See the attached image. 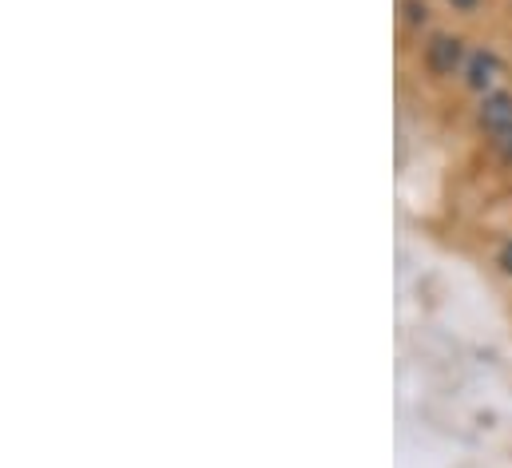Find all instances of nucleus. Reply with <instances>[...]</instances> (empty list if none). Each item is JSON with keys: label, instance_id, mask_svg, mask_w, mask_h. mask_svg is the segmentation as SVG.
Segmentation results:
<instances>
[{"label": "nucleus", "instance_id": "423d86ee", "mask_svg": "<svg viewBox=\"0 0 512 468\" xmlns=\"http://www.w3.org/2000/svg\"><path fill=\"white\" fill-rule=\"evenodd\" d=\"M449 4H453V8H473L477 0H449Z\"/></svg>", "mask_w": 512, "mask_h": 468}, {"label": "nucleus", "instance_id": "7ed1b4c3", "mask_svg": "<svg viewBox=\"0 0 512 468\" xmlns=\"http://www.w3.org/2000/svg\"><path fill=\"white\" fill-rule=\"evenodd\" d=\"M493 72H497L493 56H477V60H473V76H469V84H473V88H485V84L493 80Z\"/></svg>", "mask_w": 512, "mask_h": 468}, {"label": "nucleus", "instance_id": "20e7f679", "mask_svg": "<svg viewBox=\"0 0 512 468\" xmlns=\"http://www.w3.org/2000/svg\"><path fill=\"white\" fill-rule=\"evenodd\" d=\"M409 20H413V24H417V20H425V4H417V0H413V4H409Z\"/></svg>", "mask_w": 512, "mask_h": 468}, {"label": "nucleus", "instance_id": "f03ea898", "mask_svg": "<svg viewBox=\"0 0 512 468\" xmlns=\"http://www.w3.org/2000/svg\"><path fill=\"white\" fill-rule=\"evenodd\" d=\"M481 123H485L489 131H497V135L512 131V100L509 96H493V100H485V108H481Z\"/></svg>", "mask_w": 512, "mask_h": 468}, {"label": "nucleus", "instance_id": "f257e3e1", "mask_svg": "<svg viewBox=\"0 0 512 468\" xmlns=\"http://www.w3.org/2000/svg\"><path fill=\"white\" fill-rule=\"evenodd\" d=\"M429 68L433 72H441V76H449L453 68H457V60H461V40H453V36H437L433 44H429Z\"/></svg>", "mask_w": 512, "mask_h": 468}, {"label": "nucleus", "instance_id": "39448f33", "mask_svg": "<svg viewBox=\"0 0 512 468\" xmlns=\"http://www.w3.org/2000/svg\"><path fill=\"white\" fill-rule=\"evenodd\" d=\"M501 266H505V270L512 274V242L505 246V254H501Z\"/></svg>", "mask_w": 512, "mask_h": 468}]
</instances>
